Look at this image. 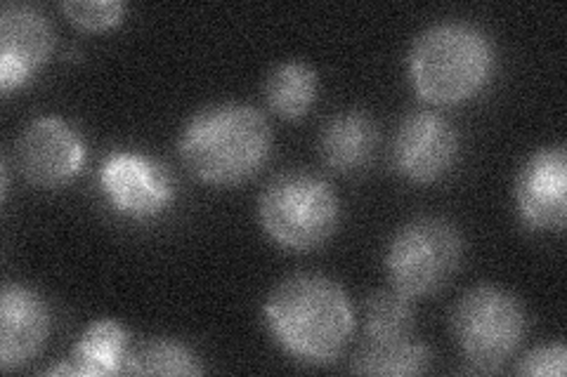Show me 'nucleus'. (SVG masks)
Segmentation results:
<instances>
[{
    "mask_svg": "<svg viewBox=\"0 0 567 377\" xmlns=\"http://www.w3.org/2000/svg\"><path fill=\"white\" fill-rule=\"evenodd\" d=\"M458 156V133L440 114H410L393 142L395 170L414 185H433L445 177Z\"/></svg>",
    "mask_w": 567,
    "mask_h": 377,
    "instance_id": "1a4fd4ad",
    "label": "nucleus"
},
{
    "mask_svg": "<svg viewBox=\"0 0 567 377\" xmlns=\"http://www.w3.org/2000/svg\"><path fill=\"white\" fill-rule=\"evenodd\" d=\"M133 375H202L199 356L173 337H152L128 352L126 370Z\"/></svg>",
    "mask_w": 567,
    "mask_h": 377,
    "instance_id": "a211bd4d",
    "label": "nucleus"
},
{
    "mask_svg": "<svg viewBox=\"0 0 567 377\" xmlns=\"http://www.w3.org/2000/svg\"><path fill=\"white\" fill-rule=\"evenodd\" d=\"M520 220L535 231H563L567 220V151L565 145L532 154L516 177Z\"/></svg>",
    "mask_w": 567,
    "mask_h": 377,
    "instance_id": "9b49d317",
    "label": "nucleus"
},
{
    "mask_svg": "<svg viewBox=\"0 0 567 377\" xmlns=\"http://www.w3.org/2000/svg\"><path fill=\"white\" fill-rule=\"evenodd\" d=\"M265 326L275 343L310 366L333 364L354 331L352 302L339 281L324 274H293L265 300Z\"/></svg>",
    "mask_w": 567,
    "mask_h": 377,
    "instance_id": "f257e3e1",
    "label": "nucleus"
},
{
    "mask_svg": "<svg viewBox=\"0 0 567 377\" xmlns=\"http://www.w3.org/2000/svg\"><path fill=\"white\" fill-rule=\"evenodd\" d=\"M62 10L71 22L85 31L112 29L126 14V6L121 0H66Z\"/></svg>",
    "mask_w": 567,
    "mask_h": 377,
    "instance_id": "6ab92c4d",
    "label": "nucleus"
},
{
    "mask_svg": "<svg viewBox=\"0 0 567 377\" xmlns=\"http://www.w3.org/2000/svg\"><path fill=\"white\" fill-rule=\"evenodd\" d=\"M414 323V297L395 289L379 291L364 304V343H390V339L410 337Z\"/></svg>",
    "mask_w": 567,
    "mask_h": 377,
    "instance_id": "f3484780",
    "label": "nucleus"
},
{
    "mask_svg": "<svg viewBox=\"0 0 567 377\" xmlns=\"http://www.w3.org/2000/svg\"><path fill=\"white\" fill-rule=\"evenodd\" d=\"M567 368V349L563 343L539 345L527 352L518 366V375H537V377H563Z\"/></svg>",
    "mask_w": 567,
    "mask_h": 377,
    "instance_id": "aec40b11",
    "label": "nucleus"
},
{
    "mask_svg": "<svg viewBox=\"0 0 567 377\" xmlns=\"http://www.w3.org/2000/svg\"><path fill=\"white\" fill-rule=\"evenodd\" d=\"M464 241L442 218H416L395 231L385 250V272L393 289L423 297L445 289L458 272Z\"/></svg>",
    "mask_w": 567,
    "mask_h": 377,
    "instance_id": "423d86ee",
    "label": "nucleus"
},
{
    "mask_svg": "<svg viewBox=\"0 0 567 377\" xmlns=\"http://www.w3.org/2000/svg\"><path fill=\"white\" fill-rule=\"evenodd\" d=\"M525 331L523 302L499 285H475L452 312V333L471 373L502 370L523 343Z\"/></svg>",
    "mask_w": 567,
    "mask_h": 377,
    "instance_id": "39448f33",
    "label": "nucleus"
},
{
    "mask_svg": "<svg viewBox=\"0 0 567 377\" xmlns=\"http://www.w3.org/2000/svg\"><path fill=\"white\" fill-rule=\"evenodd\" d=\"M317 71L308 62L287 60L270 71L262 90L268 106L277 116L296 121L310 112L317 97Z\"/></svg>",
    "mask_w": 567,
    "mask_h": 377,
    "instance_id": "2eb2a0df",
    "label": "nucleus"
},
{
    "mask_svg": "<svg viewBox=\"0 0 567 377\" xmlns=\"http://www.w3.org/2000/svg\"><path fill=\"white\" fill-rule=\"evenodd\" d=\"M48 333L50 310L43 295L29 285L8 283L0 293V368L29 364L43 349Z\"/></svg>",
    "mask_w": 567,
    "mask_h": 377,
    "instance_id": "f8f14e48",
    "label": "nucleus"
},
{
    "mask_svg": "<svg viewBox=\"0 0 567 377\" xmlns=\"http://www.w3.org/2000/svg\"><path fill=\"white\" fill-rule=\"evenodd\" d=\"M258 222L287 250L308 253L324 245L341 222V199L333 187L308 170L277 175L258 199Z\"/></svg>",
    "mask_w": 567,
    "mask_h": 377,
    "instance_id": "20e7f679",
    "label": "nucleus"
},
{
    "mask_svg": "<svg viewBox=\"0 0 567 377\" xmlns=\"http://www.w3.org/2000/svg\"><path fill=\"white\" fill-rule=\"evenodd\" d=\"M55 48L48 14L29 3H10L0 12V90L22 87Z\"/></svg>",
    "mask_w": 567,
    "mask_h": 377,
    "instance_id": "9d476101",
    "label": "nucleus"
},
{
    "mask_svg": "<svg viewBox=\"0 0 567 377\" xmlns=\"http://www.w3.org/2000/svg\"><path fill=\"white\" fill-rule=\"evenodd\" d=\"M100 189L112 210L128 220H152L175 199V179L156 158L116 149L100 166Z\"/></svg>",
    "mask_w": 567,
    "mask_h": 377,
    "instance_id": "0eeeda50",
    "label": "nucleus"
},
{
    "mask_svg": "<svg viewBox=\"0 0 567 377\" xmlns=\"http://www.w3.org/2000/svg\"><path fill=\"white\" fill-rule=\"evenodd\" d=\"M379 145V125L367 112L336 114L319 135V154L336 172H358L369 166Z\"/></svg>",
    "mask_w": 567,
    "mask_h": 377,
    "instance_id": "ddd939ff",
    "label": "nucleus"
},
{
    "mask_svg": "<svg viewBox=\"0 0 567 377\" xmlns=\"http://www.w3.org/2000/svg\"><path fill=\"white\" fill-rule=\"evenodd\" d=\"M128 352V331L114 318H97L87 323L71 347L69 362L76 366L79 375H118L126 370Z\"/></svg>",
    "mask_w": 567,
    "mask_h": 377,
    "instance_id": "4468645a",
    "label": "nucleus"
},
{
    "mask_svg": "<svg viewBox=\"0 0 567 377\" xmlns=\"http://www.w3.org/2000/svg\"><path fill=\"white\" fill-rule=\"evenodd\" d=\"M431 366V349L419 339L402 337L390 343H364L352 358V373L360 375H421Z\"/></svg>",
    "mask_w": 567,
    "mask_h": 377,
    "instance_id": "dca6fc26",
    "label": "nucleus"
},
{
    "mask_svg": "<svg viewBox=\"0 0 567 377\" xmlns=\"http://www.w3.org/2000/svg\"><path fill=\"white\" fill-rule=\"evenodd\" d=\"M494 48L468 22H437L421 31L406 57L416 95L433 104H458L481 93L492 76Z\"/></svg>",
    "mask_w": 567,
    "mask_h": 377,
    "instance_id": "7ed1b4c3",
    "label": "nucleus"
},
{
    "mask_svg": "<svg viewBox=\"0 0 567 377\" xmlns=\"http://www.w3.org/2000/svg\"><path fill=\"white\" fill-rule=\"evenodd\" d=\"M177 151L185 168L202 182L233 187L268 164L270 121L251 104H210L185 123Z\"/></svg>",
    "mask_w": 567,
    "mask_h": 377,
    "instance_id": "f03ea898",
    "label": "nucleus"
},
{
    "mask_svg": "<svg viewBox=\"0 0 567 377\" xmlns=\"http://www.w3.org/2000/svg\"><path fill=\"white\" fill-rule=\"evenodd\" d=\"M83 164V137L60 116H35L17 139V166L33 187H62L81 172Z\"/></svg>",
    "mask_w": 567,
    "mask_h": 377,
    "instance_id": "6e6552de",
    "label": "nucleus"
}]
</instances>
